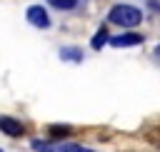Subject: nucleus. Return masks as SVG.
<instances>
[{
	"label": "nucleus",
	"mask_w": 160,
	"mask_h": 152,
	"mask_svg": "<svg viewBox=\"0 0 160 152\" xmlns=\"http://www.w3.org/2000/svg\"><path fill=\"white\" fill-rule=\"evenodd\" d=\"M110 22H115V25H122V27H135L140 20H142V12L138 10V7H132V5H115L112 10H110Z\"/></svg>",
	"instance_id": "1"
},
{
	"label": "nucleus",
	"mask_w": 160,
	"mask_h": 152,
	"mask_svg": "<svg viewBox=\"0 0 160 152\" xmlns=\"http://www.w3.org/2000/svg\"><path fill=\"white\" fill-rule=\"evenodd\" d=\"M25 17H28L30 25H35V27H50V17H48V10H45L42 5H30L28 12H25Z\"/></svg>",
	"instance_id": "2"
},
{
	"label": "nucleus",
	"mask_w": 160,
	"mask_h": 152,
	"mask_svg": "<svg viewBox=\"0 0 160 152\" xmlns=\"http://www.w3.org/2000/svg\"><path fill=\"white\" fill-rule=\"evenodd\" d=\"M142 35H138V32H122V35H115V37H110V45H115V47H130V45H142Z\"/></svg>",
	"instance_id": "3"
},
{
	"label": "nucleus",
	"mask_w": 160,
	"mask_h": 152,
	"mask_svg": "<svg viewBox=\"0 0 160 152\" xmlns=\"http://www.w3.org/2000/svg\"><path fill=\"white\" fill-rule=\"evenodd\" d=\"M0 130H2L5 135H10V137H20V135L25 132V127H22L15 117H5V115H0Z\"/></svg>",
	"instance_id": "4"
},
{
	"label": "nucleus",
	"mask_w": 160,
	"mask_h": 152,
	"mask_svg": "<svg viewBox=\"0 0 160 152\" xmlns=\"http://www.w3.org/2000/svg\"><path fill=\"white\" fill-rule=\"evenodd\" d=\"M60 57H62V60L80 62V60H82V50H78V47H62V50H60Z\"/></svg>",
	"instance_id": "5"
},
{
	"label": "nucleus",
	"mask_w": 160,
	"mask_h": 152,
	"mask_svg": "<svg viewBox=\"0 0 160 152\" xmlns=\"http://www.w3.org/2000/svg\"><path fill=\"white\" fill-rule=\"evenodd\" d=\"M108 40H110L108 30H105V27H100V30L95 32V37H92V42H90V45H92V50H100V47H102V45H105Z\"/></svg>",
	"instance_id": "6"
},
{
	"label": "nucleus",
	"mask_w": 160,
	"mask_h": 152,
	"mask_svg": "<svg viewBox=\"0 0 160 152\" xmlns=\"http://www.w3.org/2000/svg\"><path fill=\"white\" fill-rule=\"evenodd\" d=\"M32 150L35 152H58V147H52L50 142H40V140H32Z\"/></svg>",
	"instance_id": "7"
},
{
	"label": "nucleus",
	"mask_w": 160,
	"mask_h": 152,
	"mask_svg": "<svg viewBox=\"0 0 160 152\" xmlns=\"http://www.w3.org/2000/svg\"><path fill=\"white\" fill-rule=\"evenodd\" d=\"M50 135L52 137H65V135H70V127L68 125H50Z\"/></svg>",
	"instance_id": "8"
},
{
	"label": "nucleus",
	"mask_w": 160,
	"mask_h": 152,
	"mask_svg": "<svg viewBox=\"0 0 160 152\" xmlns=\"http://www.w3.org/2000/svg\"><path fill=\"white\" fill-rule=\"evenodd\" d=\"M50 5H55V7H60V10H70V7H75L80 0H48Z\"/></svg>",
	"instance_id": "9"
},
{
	"label": "nucleus",
	"mask_w": 160,
	"mask_h": 152,
	"mask_svg": "<svg viewBox=\"0 0 160 152\" xmlns=\"http://www.w3.org/2000/svg\"><path fill=\"white\" fill-rule=\"evenodd\" d=\"M58 152H95V150H88L82 145H60Z\"/></svg>",
	"instance_id": "10"
},
{
	"label": "nucleus",
	"mask_w": 160,
	"mask_h": 152,
	"mask_svg": "<svg viewBox=\"0 0 160 152\" xmlns=\"http://www.w3.org/2000/svg\"><path fill=\"white\" fill-rule=\"evenodd\" d=\"M155 52H158V55H160V45H158V47H155Z\"/></svg>",
	"instance_id": "11"
}]
</instances>
